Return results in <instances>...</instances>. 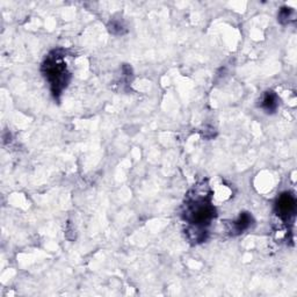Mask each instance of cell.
<instances>
[{
	"label": "cell",
	"mask_w": 297,
	"mask_h": 297,
	"mask_svg": "<svg viewBox=\"0 0 297 297\" xmlns=\"http://www.w3.org/2000/svg\"><path fill=\"white\" fill-rule=\"evenodd\" d=\"M109 30L114 34H123V26L119 21H113L109 26Z\"/></svg>",
	"instance_id": "7"
},
{
	"label": "cell",
	"mask_w": 297,
	"mask_h": 297,
	"mask_svg": "<svg viewBox=\"0 0 297 297\" xmlns=\"http://www.w3.org/2000/svg\"><path fill=\"white\" fill-rule=\"evenodd\" d=\"M296 211V200L295 197L290 193H283L280 198H277L275 203V213L278 216V218L282 220H290L292 217L295 215Z\"/></svg>",
	"instance_id": "3"
},
{
	"label": "cell",
	"mask_w": 297,
	"mask_h": 297,
	"mask_svg": "<svg viewBox=\"0 0 297 297\" xmlns=\"http://www.w3.org/2000/svg\"><path fill=\"white\" fill-rule=\"evenodd\" d=\"M45 78L51 85V91L55 96L60 94L64 87L67 85V77L69 73L66 71V65L63 60V56L59 55V50L54 51L49 55V57L44 60L42 66Z\"/></svg>",
	"instance_id": "2"
},
{
	"label": "cell",
	"mask_w": 297,
	"mask_h": 297,
	"mask_svg": "<svg viewBox=\"0 0 297 297\" xmlns=\"http://www.w3.org/2000/svg\"><path fill=\"white\" fill-rule=\"evenodd\" d=\"M292 15H293L292 8L284 7L280 11V13H278V21H280L281 23H288L290 21V19H292Z\"/></svg>",
	"instance_id": "6"
},
{
	"label": "cell",
	"mask_w": 297,
	"mask_h": 297,
	"mask_svg": "<svg viewBox=\"0 0 297 297\" xmlns=\"http://www.w3.org/2000/svg\"><path fill=\"white\" fill-rule=\"evenodd\" d=\"M277 97L274 92H266L261 100V108H264L267 113H273L277 108Z\"/></svg>",
	"instance_id": "5"
},
{
	"label": "cell",
	"mask_w": 297,
	"mask_h": 297,
	"mask_svg": "<svg viewBox=\"0 0 297 297\" xmlns=\"http://www.w3.org/2000/svg\"><path fill=\"white\" fill-rule=\"evenodd\" d=\"M203 186L198 191H192L193 195H188L186 209L183 211V219L191 224V229L206 230V226L215 217V208L210 203V195L202 194Z\"/></svg>",
	"instance_id": "1"
},
{
	"label": "cell",
	"mask_w": 297,
	"mask_h": 297,
	"mask_svg": "<svg viewBox=\"0 0 297 297\" xmlns=\"http://www.w3.org/2000/svg\"><path fill=\"white\" fill-rule=\"evenodd\" d=\"M252 216L250 215L249 213H243L240 214L239 218H238L236 222L232 223V232L236 235L243 234V232L246 230V229L250 228V225L252 224Z\"/></svg>",
	"instance_id": "4"
}]
</instances>
